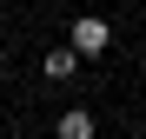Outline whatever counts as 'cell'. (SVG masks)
Here are the masks:
<instances>
[{
  "label": "cell",
  "mask_w": 146,
  "mask_h": 139,
  "mask_svg": "<svg viewBox=\"0 0 146 139\" xmlns=\"http://www.w3.org/2000/svg\"><path fill=\"white\" fill-rule=\"evenodd\" d=\"M93 132H100V126H93L86 106H66L60 119H53V139H93Z\"/></svg>",
  "instance_id": "3"
},
{
  "label": "cell",
  "mask_w": 146,
  "mask_h": 139,
  "mask_svg": "<svg viewBox=\"0 0 146 139\" xmlns=\"http://www.w3.org/2000/svg\"><path fill=\"white\" fill-rule=\"evenodd\" d=\"M80 66H86V60H80V46L66 40V46H53V53L40 60V73H46V80H73V73H80Z\"/></svg>",
  "instance_id": "2"
},
{
  "label": "cell",
  "mask_w": 146,
  "mask_h": 139,
  "mask_svg": "<svg viewBox=\"0 0 146 139\" xmlns=\"http://www.w3.org/2000/svg\"><path fill=\"white\" fill-rule=\"evenodd\" d=\"M66 40L80 46V60H100L106 46H113V27H106L100 13H80V20H73V33H66Z\"/></svg>",
  "instance_id": "1"
}]
</instances>
